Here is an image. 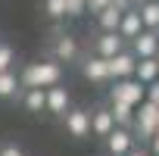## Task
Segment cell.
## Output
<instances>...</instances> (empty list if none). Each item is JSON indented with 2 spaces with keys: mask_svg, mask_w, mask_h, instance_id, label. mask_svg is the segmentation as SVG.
Returning <instances> with one entry per match:
<instances>
[{
  "mask_svg": "<svg viewBox=\"0 0 159 156\" xmlns=\"http://www.w3.org/2000/svg\"><path fill=\"white\" fill-rule=\"evenodd\" d=\"M59 78H62L59 62H31V66H25L19 81L25 88H53V85H59Z\"/></svg>",
  "mask_w": 159,
  "mask_h": 156,
  "instance_id": "cell-1",
  "label": "cell"
},
{
  "mask_svg": "<svg viewBox=\"0 0 159 156\" xmlns=\"http://www.w3.org/2000/svg\"><path fill=\"white\" fill-rule=\"evenodd\" d=\"M134 125H137V137L150 140V137L159 131V112H156V103L140 100V103L134 106Z\"/></svg>",
  "mask_w": 159,
  "mask_h": 156,
  "instance_id": "cell-2",
  "label": "cell"
},
{
  "mask_svg": "<svg viewBox=\"0 0 159 156\" xmlns=\"http://www.w3.org/2000/svg\"><path fill=\"white\" fill-rule=\"evenodd\" d=\"M109 97H112V100H122V103H128V106H137V103L143 100V85L137 81V78H116Z\"/></svg>",
  "mask_w": 159,
  "mask_h": 156,
  "instance_id": "cell-3",
  "label": "cell"
},
{
  "mask_svg": "<svg viewBox=\"0 0 159 156\" xmlns=\"http://www.w3.org/2000/svg\"><path fill=\"white\" fill-rule=\"evenodd\" d=\"M134 62H137V56L128 53V50H119L116 56H109L106 59L109 81H116V78H134Z\"/></svg>",
  "mask_w": 159,
  "mask_h": 156,
  "instance_id": "cell-4",
  "label": "cell"
},
{
  "mask_svg": "<svg viewBox=\"0 0 159 156\" xmlns=\"http://www.w3.org/2000/svg\"><path fill=\"white\" fill-rule=\"evenodd\" d=\"M66 131L72 134V137H78V140H81V137H88L91 134V112H84V109H66Z\"/></svg>",
  "mask_w": 159,
  "mask_h": 156,
  "instance_id": "cell-5",
  "label": "cell"
},
{
  "mask_svg": "<svg viewBox=\"0 0 159 156\" xmlns=\"http://www.w3.org/2000/svg\"><path fill=\"white\" fill-rule=\"evenodd\" d=\"M103 140H106L109 156H125V153L134 147V134H131L128 128H119V125H116V128H112V131H109Z\"/></svg>",
  "mask_w": 159,
  "mask_h": 156,
  "instance_id": "cell-6",
  "label": "cell"
},
{
  "mask_svg": "<svg viewBox=\"0 0 159 156\" xmlns=\"http://www.w3.org/2000/svg\"><path fill=\"white\" fill-rule=\"evenodd\" d=\"M131 44H134V56L137 59H143V56H156L159 53V31H150V28H143L137 38H131Z\"/></svg>",
  "mask_w": 159,
  "mask_h": 156,
  "instance_id": "cell-7",
  "label": "cell"
},
{
  "mask_svg": "<svg viewBox=\"0 0 159 156\" xmlns=\"http://www.w3.org/2000/svg\"><path fill=\"white\" fill-rule=\"evenodd\" d=\"M47 91V112H53V116H66V109L72 106V97H69V91L66 88H59V85H53V88H44Z\"/></svg>",
  "mask_w": 159,
  "mask_h": 156,
  "instance_id": "cell-8",
  "label": "cell"
},
{
  "mask_svg": "<svg viewBox=\"0 0 159 156\" xmlns=\"http://www.w3.org/2000/svg\"><path fill=\"white\" fill-rule=\"evenodd\" d=\"M119 50H125V38H122L119 31H103V34L97 38V56L109 59V56H116Z\"/></svg>",
  "mask_w": 159,
  "mask_h": 156,
  "instance_id": "cell-9",
  "label": "cell"
},
{
  "mask_svg": "<svg viewBox=\"0 0 159 156\" xmlns=\"http://www.w3.org/2000/svg\"><path fill=\"white\" fill-rule=\"evenodd\" d=\"M125 41H131V38H137L140 31H143V22H140V16H137V10L131 7V10H125L122 13V19H119V28H116Z\"/></svg>",
  "mask_w": 159,
  "mask_h": 156,
  "instance_id": "cell-10",
  "label": "cell"
},
{
  "mask_svg": "<svg viewBox=\"0 0 159 156\" xmlns=\"http://www.w3.org/2000/svg\"><path fill=\"white\" fill-rule=\"evenodd\" d=\"M134 78H137L140 85L156 81V78H159V56H143V59H137V62H134Z\"/></svg>",
  "mask_w": 159,
  "mask_h": 156,
  "instance_id": "cell-11",
  "label": "cell"
},
{
  "mask_svg": "<svg viewBox=\"0 0 159 156\" xmlns=\"http://www.w3.org/2000/svg\"><path fill=\"white\" fill-rule=\"evenodd\" d=\"M134 10H137V16H140L143 28H150V31H159V3H156V0H140V3H137Z\"/></svg>",
  "mask_w": 159,
  "mask_h": 156,
  "instance_id": "cell-12",
  "label": "cell"
},
{
  "mask_svg": "<svg viewBox=\"0 0 159 156\" xmlns=\"http://www.w3.org/2000/svg\"><path fill=\"white\" fill-rule=\"evenodd\" d=\"M84 78H88V81H94V85H103V81H109L106 59H103V56H91V59L84 62Z\"/></svg>",
  "mask_w": 159,
  "mask_h": 156,
  "instance_id": "cell-13",
  "label": "cell"
},
{
  "mask_svg": "<svg viewBox=\"0 0 159 156\" xmlns=\"http://www.w3.org/2000/svg\"><path fill=\"white\" fill-rule=\"evenodd\" d=\"M53 56H56V62H72L78 56V41L72 34H59V41L53 47Z\"/></svg>",
  "mask_w": 159,
  "mask_h": 156,
  "instance_id": "cell-14",
  "label": "cell"
},
{
  "mask_svg": "<svg viewBox=\"0 0 159 156\" xmlns=\"http://www.w3.org/2000/svg\"><path fill=\"white\" fill-rule=\"evenodd\" d=\"M112 128H116V122H112V112H109V109L91 112V134H94V137H106Z\"/></svg>",
  "mask_w": 159,
  "mask_h": 156,
  "instance_id": "cell-15",
  "label": "cell"
},
{
  "mask_svg": "<svg viewBox=\"0 0 159 156\" xmlns=\"http://www.w3.org/2000/svg\"><path fill=\"white\" fill-rule=\"evenodd\" d=\"M109 112H112V122H116L119 128H128V125L134 122V106H128V103H122V100H112Z\"/></svg>",
  "mask_w": 159,
  "mask_h": 156,
  "instance_id": "cell-16",
  "label": "cell"
},
{
  "mask_svg": "<svg viewBox=\"0 0 159 156\" xmlns=\"http://www.w3.org/2000/svg\"><path fill=\"white\" fill-rule=\"evenodd\" d=\"M119 19H122V10H119V7H112V3H109V7H103V10L97 13V22H100V28H103V31H116V28H119Z\"/></svg>",
  "mask_w": 159,
  "mask_h": 156,
  "instance_id": "cell-17",
  "label": "cell"
},
{
  "mask_svg": "<svg viewBox=\"0 0 159 156\" xmlns=\"http://www.w3.org/2000/svg\"><path fill=\"white\" fill-rule=\"evenodd\" d=\"M47 106V91L44 88H28L25 91V109L28 112H44Z\"/></svg>",
  "mask_w": 159,
  "mask_h": 156,
  "instance_id": "cell-18",
  "label": "cell"
},
{
  "mask_svg": "<svg viewBox=\"0 0 159 156\" xmlns=\"http://www.w3.org/2000/svg\"><path fill=\"white\" fill-rule=\"evenodd\" d=\"M16 88H19V78H16L10 69H7V72H0V97H13Z\"/></svg>",
  "mask_w": 159,
  "mask_h": 156,
  "instance_id": "cell-19",
  "label": "cell"
},
{
  "mask_svg": "<svg viewBox=\"0 0 159 156\" xmlns=\"http://www.w3.org/2000/svg\"><path fill=\"white\" fill-rule=\"evenodd\" d=\"M84 13H88L84 0H66V16H84Z\"/></svg>",
  "mask_w": 159,
  "mask_h": 156,
  "instance_id": "cell-20",
  "label": "cell"
},
{
  "mask_svg": "<svg viewBox=\"0 0 159 156\" xmlns=\"http://www.w3.org/2000/svg\"><path fill=\"white\" fill-rule=\"evenodd\" d=\"M47 16L62 19V16H66V0H47Z\"/></svg>",
  "mask_w": 159,
  "mask_h": 156,
  "instance_id": "cell-21",
  "label": "cell"
},
{
  "mask_svg": "<svg viewBox=\"0 0 159 156\" xmlns=\"http://www.w3.org/2000/svg\"><path fill=\"white\" fill-rule=\"evenodd\" d=\"M13 47H7V44H0V72H7L10 66H13Z\"/></svg>",
  "mask_w": 159,
  "mask_h": 156,
  "instance_id": "cell-22",
  "label": "cell"
},
{
  "mask_svg": "<svg viewBox=\"0 0 159 156\" xmlns=\"http://www.w3.org/2000/svg\"><path fill=\"white\" fill-rule=\"evenodd\" d=\"M143 100L159 103V78H156V81H150V85H143Z\"/></svg>",
  "mask_w": 159,
  "mask_h": 156,
  "instance_id": "cell-23",
  "label": "cell"
},
{
  "mask_svg": "<svg viewBox=\"0 0 159 156\" xmlns=\"http://www.w3.org/2000/svg\"><path fill=\"white\" fill-rule=\"evenodd\" d=\"M0 156H25V150L19 144H7V147H0Z\"/></svg>",
  "mask_w": 159,
  "mask_h": 156,
  "instance_id": "cell-24",
  "label": "cell"
},
{
  "mask_svg": "<svg viewBox=\"0 0 159 156\" xmlns=\"http://www.w3.org/2000/svg\"><path fill=\"white\" fill-rule=\"evenodd\" d=\"M84 3H88V13H100L103 7H109V3H112V0H84Z\"/></svg>",
  "mask_w": 159,
  "mask_h": 156,
  "instance_id": "cell-25",
  "label": "cell"
},
{
  "mask_svg": "<svg viewBox=\"0 0 159 156\" xmlns=\"http://www.w3.org/2000/svg\"><path fill=\"white\" fill-rule=\"evenodd\" d=\"M112 7H119V10L125 13V10H131V7H134V0H112Z\"/></svg>",
  "mask_w": 159,
  "mask_h": 156,
  "instance_id": "cell-26",
  "label": "cell"
},
{
  "mask_svg": "<svg viewBox=\"0 0 159 156\" xmlns=\"http://www.w3.org/2000/svg\"><path fill=\"white\" fill-rule=\"evenodd\" d=\"M150 147H153V156H159V131L150 137Z\"/></svg>",
  "mask_w": 159,
  "mask_h": 156,
  "instance_id": "cell-27",
  "label": "cell"
},
{
  "mask_svg": "<svg viewBox=\"0 0 159 156\" xmlns=\"http://www.w3.org/2000/svg\"><path fill=\"white\" fill-rule=\"evenodd\" d=\"M125 156H150V153H147V150H134V147H131V150H128Z\"/></svg>",
  "mask_w": 159,
  "mask_h": 156,
  "instance_id": "cell-28",
  "label": "cell"
},
{
  "mask_svg": "<svg viewBox=\"0 0 159 156\" xmlns=\"http://www.w3.org/2000/svg\"><path fill=\"white\" fill-rule=\"evenodd\" d=\"M156 112H159V103H156Z\"/></svg>",
  "mask_w": 159,
  "mask_h": 156,
  "instance_id": "cell-29",
  "label": "cell"
},
{
  "mask_svg": "<svg viewBox=\"0 0 159 156\" xmlns=\"http://www.w3.org/2000/svg\"><path fill=\"white\" fill-rule=\"evenodd\" d=\"M134 3H140V0H134Z\"/></svg>",
  "mask_w": 159,
  "mask_h": 156,
  "instance_id": "cell-30",
  "label": "cell"
},
{
  "mask_svg": "<svg viewBox=\"0 0 159 156\" xmlns=\"http://www.w3.org/2000/svg\"><path fill=\"white\" fill-rule=\"evenodd\" d=\"M156 3H159V0H156Z\"/></svg>",
  "mask_w": 159,
  "mask_h": 156,
  "instance_id": "cell-31",
  "label": "cell"
},
{
  "mask_svg": "<svg viewBox=\"0 0 159 156\" xmlns=\"http://www.w3.org/2000/svg\"><path fill=\"white\" fill-rule=\"evenodd\" d=\"M156 56H159V53H156Z\"/></svg>",
  "mask_w": 159,
  "mask_h": 156,
  "instance_id": "cell-32",
  "label": "cell"
}]
</instances>
